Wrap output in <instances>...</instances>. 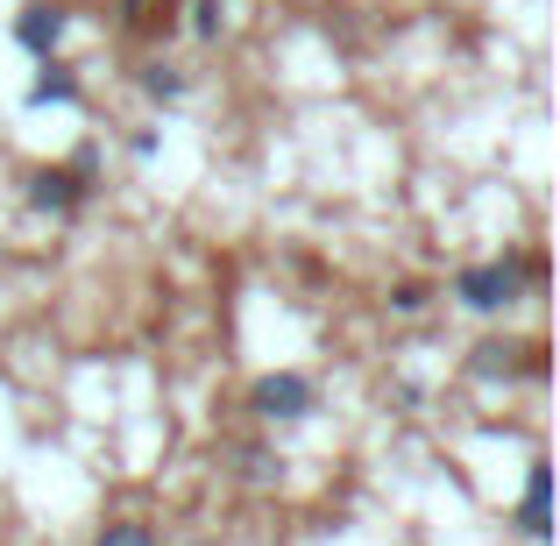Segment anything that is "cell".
Returning <instances> with one entry per match:
<instances>
[{"instance_id":"cell-1","label":"cell","mask_w":560,"mask_h":546,"mask_svg":"<svg viewBox=\"0 0 560 546\" xmlns=\"http://www.w3.org/2000/svg\"><path fill=\"white\" fill-rule=\"evenodd\" d=\"M525 270H533L525 256H504V263H476V270H462V305H476V313L511 305V299H518V284H525Z\"/></svg>"},{"instance_id":"cell-2","label":"cell","mask_w":560,"mask_h":546,"mask_svg":"<svg viewBox=\"0 0 560 546\" xmlns=\"http://www.w3.org/2000/svg\"><path fill=\"white\" fill-rule=\"evenodd\" d=\"M248 405H256L262 419H305V411H313V383L291 376V369H277V376L256 383V397H248Z\"/></svg>"},{"instance_id":"cell-3","label":"cell","mask_w":560,"mask_h":546,"mask_svg":"<svg viewBox=\"0 0 560 546\" xmlns=\"http://www.w3.org/2000/svg\"><path fill=\"white\" fill-rule=\"evenodd\" d=\"M28 199H36L43 213H79V199H85V164H71V171H36V178H28Z\"/></svg>"},{"instance_id":"cell-4","label":"cell","mask_w":560,"mask_h":546,"mask_svg":"<svg viewBox=\"0 0 560 546\" xmlns=\"http://www.w3.org/2000/svg\"><path fill=\"white\" fill-rule=\"evenodd\" d=\"M65 22H71L65 8H43V0H36V8H22V22H14V43L36 50V57H50L57 43H65Z\"/></svg>"},{"instance_id":"cell-5","label":"cell","mask_w":560,"mask_h":546,"mask_svg":"<svg viewBox=\"0 0 560 546\" xmlns=\"http://www.w3.org/2000/svg\"><path fill=\"white\" fill-rule=\"evenodd\" d=\"M547 497H553V468L533 462V476H525V533H533V539L553 533V525H547Z\"/></svg>"},{"instance_id":"cell-6","label":"cell","mask_w":560,"mask_h":546,"mask_svg":"<svg viewBox=\"0 0 560 546\" xmlns=\"http://www.w3.org/2000/svg\"><path fill=\"white\" fill-rule=\"evenodd\" d=\"M79 100V79H71L65 65H43V79H36V93H28V107H71Z\"/></svg>"},{"instance_id":"cell-7","label":"cell","mask_w":560,"mask_h":546,"mask_svg":"<svg viewBox=\"0 0 560 546\" xmlns=\"http://www.w3.org/2000/svg\"><path fill=\"white\" fill-rule=\"evenodd\" d=\"M142 93H150V100H178V93H185V79H178L171 65H150V71H142Z\"/></svg>"},{"instance_id":"cell-8","label":"cell","mask_w":560,"mask_h":546,"mask_svg":"<svg viewBox=\"0 0 560 546\" xmlns=\"http://www.w3.org/2000/svg\"><path fill=\"white\" fill-rule=\"evenodd\" d=\"M93 546H156V539L142 533V525H107V533H100Z\"/></svg>"},{"instance_id":"cell-9","label":"cell","mask_w":560,"mask_h":546,"mask_svg":"<svg viewBox=\"0 0 560 546\" xmlns=\"http://www.w3.org/2000/svg\"><path fill=\"white\" fill-rule=\"evenodd\" d=\"M191 28H199V36H220V0H191Z\"/></svg>"},{"instance_id":"cell-10","label":"cell","mask_w":560,"mask_h":546,"mask_svg":"<svg viewBox=\"0 0 560 546\" xmlns=\"http://www.w3.org/2000/svg\"><path fill=\"white\" fill-rule=\"evenodd\" d=\"M390 305H397V313H419L425 291H419V284H397V299H390Z\"/></svg>"}]
</instances>
